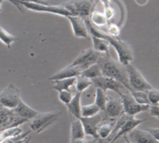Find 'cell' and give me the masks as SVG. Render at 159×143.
Segmentation results:
<instances>
[{"label": "cell", "mask_w": 159, "mask_h": 143, "mask_svg": "<svg viewBox=\"0 0 159 143\" xmlns=\"http://www.w3.org/2000/svg\"><path fill=\"white\" fill-rule=\"evenodd\" d=\"M84 20H85L89 34L103 38L111 46L114 47V48L116 49V51L117 53L119 63H121L123 66H126L129 63H131V61L133 60V51H132L131 47L127 42L122 41L118 37H113V36H110V35L101 32L99 29H97V27L95 25H93L90 22L89 18H85Z\"/></svg>", "instance_id": "obj_1"}, {"label": "cell", "mask_w": 159, "mask_h": 143, "mask_svg": "<svg viewBox=\"0 0 159 143\" xmlns=\"http://www.w3.org/2000/svg\"><path fill=\"white\" fill-rule=\"evenodd\" d=\"M97 63L100 66L102 74L103 76L110 77L118 81L129 92L132 91L129 84L125 66H123L121 63L112 59L110 55H106V54H100Z\"/></svg>", "instance_id": "obj_2"}, {"label": "cell", "mask_w": 159, "mask_h": 143, "mask_svg": "<svg viewBox=\"0 0 159 143\" xmlns=\"http://www.w3.org/2000/svg\"><path fill=\"white\" fill-rule=\"evenodd\" d=\"M129 87L132 91H147L152 89L153 87L144 78L142 73L131 63L125 66Z\"/></svg>", "instance_id": "obj_3"}, {"label": "cell", "mask_w": 159, "mask_h": 143, "mask_svg": "<svg viewBox=\"0 0 159 143\" xmlns=\"http://www.w3.org/2000/svg\"><path fill=\"white\" fill-rule=\"evenodd\" d=\"M93 0H71L61 5L63 8L71 13L72 16H78L83 19L89 18L94 9Z\"/></svg>", "instance_id": "obj_4"}, {"label": "cell", "mask_w": 159, "mask_h": 143, "mask_svg": "<svg viewBox=\"0 0 159 143\" xmlns=\"http://www.w3.org/2000/svg\"><path fill=\"white\" fill-rule=\"evenodd\" d=\"M61 115L60 112L37 113V114L30 120V128L32 132L40 133L51 126Z\"/></svg>", "instance_id": "obj_5"}, {"label": "cell", "mask_w": 159, "mask_h": 143, "mask_svg": "<svg viewBox=\"0 0 159 143\" xmlns=\"http://www.w3.org/2000/svg\"><path fill=\"white\" fill-rule=\"evenodd\" d=\"M20 100V91L12 83L0 92V105L7 109H14Z\"/></svg>", "instance_id": "obj_6"}, {"label": "cell", "mask_w": 159, "mask_h": 143, "mask_svg": "<svg viewBox=\"0 0 159 143\" xmlns=\"http://www.w3.org/2000/svg\"><path fill=\"white\" fill-rule=\"evenodd\" d=\"M19 2L24 8H27L29 10H33V11H36V12H44V13H51V14L63 16V17L71 16V13L69 11H67L65 8H63L61 7V5H57V6H54L51 4L40 5V4H35V3L24 2V1H20V0H19Z\"/></svg>", "instance_id": "obj_7"}, {"label": "cell", "mask_w": 159, "mask_h": 143, "mask_svg": "<svg viewBox=\"0 0 159 143\" xmlns=\"http://www.w3.org/2000/svg\"><path fill=\"white\" fill-rule=\"evenodd\" d=\"M121 101L123 104V110L124 114L130 115V116H135L136 114L143 113V112H147L149 110L150 105L149 104H140L138 103L131 93H127L124 94L122 93L121 96Z\"/></svg>", "instance_id": "obj_8"}, {"label": "cell", "mask_w": 159, "mask_h": 143, "mask_svg": "<svg viewBox=\"0 0 159 143\" xmlns=\"http://www.w3.org/2000/svg\"><path fill=\"white\" fill-rule=\"evenodd\" d=\"M105 114L102 111L98 113L97 114L90 116V117H80V120L83 125V128L85 131V134L87 136H89L99 141H102V140L99 139L98 134H97V129L102 121L105 118Z\"/></svg>", "instance_id": "obj_9"}, {"label": "cell", "mask_w": 159, "mask_h": 143, "mask_svg": "<svg viewBox=\"0 0 159 143\" xmlns=\"http://www.w3.org/2000/svg\"><path fill=\"white\" fill-rule=\"evenodd\" d=\"M25 122H27V120L18 116L13 110L0 105V127L2 130L5 128L20 127Z\"/></svg>", "instance_id": "obj_10"}, {"label": "cell", "mask_w": 159, "mask_h": 143, "mask_svg": "<svg viewBox=\"0 0 159 143\" xmlns=\"http://www.w3.org/2000/svg\"><path fill=\"white\" fill-rule=\"evenodd\" d=\"M92 81V85L95 86L96 87H99L102 90H104L105 92L108 90L114 91L116 93H117L119 96H121L122 94V89L125 88V87L119 83L118 81L110 78V77H106L103 75H101L99 77H96L94 79L91 80Z\"/></svg>", "instance_id": "obj_11"}, {"label": "cell", "mask_w": 159, "mask_h": 143, "mask_svg": "<svg viewBox=\"0 0 159 143\" xmlns=\"http://www.w3.org/2000/svg\"><path fill=\"white\" fill-rule=\"evenodd\" d=\"M101 53L95 51L93 48H88L85 50H82L80 54L75 58V60L73 61V65L80 66L83 70L89 67L91 64L97 63V60L99 59Z\"/></svg>", "instance_id": "obj_12"}, {"label": "cell", "mask_w": 159, "mask_h": 143, "mask_svg": "<svg viewBox=\"0 0 159 143\" xmlns=\"http://www.w3.org/2000/svg\"><path fill=\"white\" fill-rule=\"evenodd\" d=\"M107 118L111 119H116L121 114H124L123 110V104L121 100L114 99L111 97H108L104 110L102 111Z\"/></svg>", "instance_id": "obj_13"}, {"label": "cell", "mask_w": 159, "mask_h": 143, "mask_svg": "<svg viewBox=\"0 0 159 143\" xmlns=\"http://www.w3.org/2000/svg\"><path fill=\"white\" fill-rule=\"evenodd\" d=\"M144 121H146V119H144V120L143 119H137V118H135V116H129L127 119V121L122 125V127L118 129V131L114 135V137L110 141H108V143H115L119 138L127 135L132 129L137 127L139 125H141Z\"/></svg>", "instance_id": "obj_14"}, {"label": "cell", "mask_w": 159, "mask_h": 143, "mask_svg": "<svg viewBox=\"0 0 159 143\" xmlns=\"http://www.w3.org/2000/svg\"><path fill=\"white\" fill-rule=\"evenodd\" d=\"M72 25L74 35L77 38H89V33L86 27V23L83 18L78 16H67L65 17Z\"/></svg>", "instance_id": "obj_15"}, {"label": "cell", "mask_w": 159, "mask_h": 143, "mask_svg": "<svg viewBox=\"0 0 159 143\" xmlns=\"http://www.w3.org/2000/svg\"><path fill=\"white\" fill-rule=\"evenodd\" d=\"M127 138L132 143H159L158 141L155 140L147 130L138 129L137 127L128 133Z\"/></svg>", "instance_id": "obj_16"}, {"label": "cell", "mask_w": 159, "mask_h": 143, "mask_svg": "<svg viewBox=\"0 0 159 143\" xmlns=\"http://www.w3.org/2000/svg\"><path fill=\"white\" fill-rule=\"evenodd\" d=\"M83 69L80 66L70 64L63 69L60 70L58 73L53 74L51 77H49V80H59V79H64V78H72V77H77L81 74Z\"/></svg>", "instance_id": "obj_17"}, {"label": "cell", "mask_w": 159, "mask_h": 143, "mask_svg": "<svg viewBox=\"0 0 159 143\" xmlns=\"http://www.w3.org/2000/svg\"><path fill=\"white\" fill-rule=\"evenodd\" d=\"M12 110L18 116H20L23 119H26L27 121H30L31 119H33L38 113L37 111H35L33 108H31L30 106H28L22 100H20L19 101V103L17 104V106Z\"/></svg>", "instance_id": "obj_18"}, {"label": "cell", "mask_w": 159, "mask_h": 143, "mask_svg": "<svg viewBox=\"0 0 159 143\" xmlns=\"http://www.w3.org/2000/svg\"><path fill=\"white\" fill-rule=\"evenodd\" d=\"M115 122H116V119H111V118H107V117H105L102 121V123L100 124V126L98 127V129H97V134H98V137L100 140L104 141L110 137V135L113 131Z\"/></svg>", "instance_id": "obj_19"}, {"label": "cell", "mask_w": 159, "mask_h": 143, "mask_svg": "<svg viewBox=\"0 0 159 143\" xmlns=\"http://www.w3.org/2000/svg\"><path fill=\"white\" fill-rule=\"evenodd\" d=\"M70 120H71V140L75 139H84L86 138V134L83 128L82 122L80 118H76L70 114Z\"/></svg>", "instance_id": "obj_20"}, {"label": "cell", "mask_w": 159, "mask_h": 143, "mask_svg": "<svg viewBox=\"0 0 159 143\" xmlns=\"http://www.w3.org/2000/svg\"><path fill=\"white\" fill-rule=\"evenodd\" d=\"M81 92H75L73 99L66 105L69 114L76 118L81 117Z\"/></svg>", "instance_id": "obj_21"}, {"label": "cell", "mask_w": 159, "mask_h": 143, "mask_svg": "<svg viewBox=\"0 0 159 143\" xmlns=\"http://www.w3.org/2000/svg\"><path fill=\"white\" fill-rule=\"evenodd\" d=\"M91 41L93 45V49L101 54H109V48H110V44L103 38L97 37L94 35H91Z\"/></svg>", "instance_id": "obj_22"}, {"label": "cell", "mask_w": 159, "mask_h": 143, "mask_svg": "<svg viewBox=\"0 0 159 143\" xmlns=\"http://www.w3.org/2000/svg\"><path fill=\"white\" fill-rule=\"evenodd\" d=\"M76 77H72V78H64V79H59V80H53V86L52 88L59 91L61 90H70L71 88L74 87L75 83Z\"/></svg>", "instance_id": "obj_23"}, {"label": "cell", "mask_w": 159, "mask_h": 143, "mask_svg": "<svg viewBox=\"0 0 159 143\" xmlns=\"http://www.w3.org/2000/svg\"><path fill=\"white\" fill-rule=\"evenodd\" d=\"M80 75L92 80L96 77L102 75V72H101V69H100V66L98 65V63H94V64L89 65L86 69H84Z\"/></svg>", "instance_id": "obj_24"}, {"label": "cell", "mask_w": 159, "mask_h": 143, "mask_svg": "<svg viewBox=\"0 0 159 143\" xmlns=\"http://www.w3.org/2000/svg\"><path fill=\"white\" fill-rule=\"evenodd\" d=\"M90 86H92V81L87 77H84L82 75H78L75 79V83L74 86L75 92H81L83 93L85 90H87Z\"/></svg>", "instance_id": "obj_25"}, {"label": "cell", "mask_w": 159, "mask_h": 143, "mask_svg": "<svg viewBox=\"0 0 159 143\" xmlns=\"http://www.w3.org/2000/svg\"><path fill=\"white\" fill-rule=\"evenodd\" d=\"M90 22L95 25V26H98V27H102V26H104L105 24H107V18L105 17L104 13H102V12H99V11H92L90 13Z\"/></svg>", "instance_id": "obj_26"}, {"label": "cell", "mask_w": 159, "mask_h": 143, "mask_svg": "<svg viewBox=\"0 0 159 143\" xmlns=\"http://www.w3.org/2000/svg\"><path fill=\"white\" fill-rule=\"evenodd\" d=\"M22 133V129L20 127H9V128H5L0 132V143H2L4 141L16 137L20 134Z\"/></svg>", "instance_id": "obj_27"}, {"label": "cell", "mask_w": 159, "mask_h": 143, "mask_svg": "<svg viewBox=\"0 0 159 143\" xmlns=\"http://www.w3.org/2000/svg\"><path fill=\"white\" fill-rule=\"evenodd\" d=\"M108 96L106 95V92L99 87H96V94H95V101L94 103L100 108L101 111L104 110L106 101H107Z\"/></svg>", "instance_id": "obj_28"}, {"label": "cell", "mask_w": 159, "mask_h": 143, "mask_svg": "<svg viewBox=\"0 0 159 143\" xmlns=\"http://www.w3.org/2000/svg\"><path fill=\"white\" fill-rule=\"evenodd\" d=\"M100 112H101L100 108L95 103L83 105V106L81 105V117H90L97 114Z\"/></svg>", "instance_id": "obj_29"}, {"label": "cell", "mask_w": 159, "mask_h": 143, "mask_svg": "<svg viewBox=\"0 0 159 143\" xmlns=\"http://www.w3.org/2000/svg\"><path fill=\"white\" fill-rule=\"evenodd\" d=\"M0 41L9 48L14 42L18 41V38L15 37L14 35L10 34L8 32H7L5 29H3L0 26Z\"/></svg>", "instance_id": "obj_30"}, {"label": "cell", "mask_w": 159, "mask_h": 143, "mask_svg": "<svg viewBox=\"0 0 159 143\" xmlns=\"http://www.w3.org/2000/svg\"><path fill=\"white\" fill-rule=\"evenodd\" d=\"M131 95L133 96V98L135 99V101L140 103V104H149L150 102L148 101L147 95L145 91H131L130 92Z\"/></svg>", "instance_id": "obj_31"}, {"label": "cell", "mask_w": 159, "mask_h": 143, "mask_svg": "<svg viewBox=\"0 0 159 143\" xmlns=\"http://www.w3.org/2000/svg\"><path fill=\"white\" fill-rule=\"evenodd\" d=\"M146 92L148 101L150 102V105H158L159 102V91L157 89H155L154 87L152 89H149Z\"/></svg>", "instance_id": "obj_32"}, {"label": "cell", "mask_w": 159, "mask_h": 143, "mask_svg": "<svg viewBox=\"0 0 159 143\" xmlns=\"http://www.w3.org/2000/svg\"><path fill=\"white\" fill-rule=\"evenodd\" d=\"M73 92L71 90H61V91H59V100L61 103H63L65 106L71 101V100L73 99Z\"/></svg>", "instance_id": "obj_33"}, {"label": "cell", "mask_w": 159, "mask_h": 143, "mask_svg": "<svg viewBox=\"0 0 159 143\" xmlns=\"http://www.w3.org/2000/svg\"><path fill=\"white\" fill-rule=\"evenodd\" d=\"M31 133V130L28 131V132H25V133H21L16 137H13V138H9L6 141H4L2 143H22L30 135Z\"/></svg>", "instance_id": "obj_34"}, {"label": "cell", "mask_w": 159, "mask_h": 143, "mask_svg": "<svg viewBox=\"0 0 159 143\" xmlns=\"http://www.w3.org/2000/svg\"><path fill=\"white\" fill-rule=\"evenodd\" d=\"M120 34V28L116 25V24H110L108 26V30H107V34L113 37H118Z\"/></svg>", "instance_id": "obj_35"}, {"label": "cell", "mask_w": 159, "mask_h": 143, "mask_svg": "<svg viewBox=\"0 0 159 143\" xmlns=\"http://www.w3.org/2000/svg\"><path fill=\"white\" fill-rule=\"evenodd\" d=\"M150 112V114L153 116V117H156V118H159V107L158 105H150L149 107V110Z\"/></svg>", "instance_id": "obj_36"}, {"label": "cell", "mask_w": 159, "mask_h": 143, "mask_svg": "<svg viewBox=\"0 0 159 143\" xmlns=\"http://www.w3.org/2000/svg\"><path fill=\"white\" fill-rule=\"evenodd\" d=\"M147 131L153 136V138L155 140L159 141V128H157H157H149V129H147Z\"/></svg>", "instance_id": "obj_37"}, {"label": "cell", "mask_w": 159, "mask_h": 143, "mask_svg": "<svg viewBox=\"0 0 159 143\" xmlns=\"http://www.w3.org/2000/svg\"><path fill=\"white\" fill-rule=\"evenodd\" d=\"M7 1H9L13 6H15V7H16V8H18L21 13H24V7L20 4L19 0H7Z\"/></svg>", "instance_id": "obj_38"}, {"label": "cell", "mask_w": 159, "mask_h": 143, "mask_svg": "<svg viewBox=\"0 0 159 143\" xmlns=\"http://www.w3.org/2000/svg\"><path fill=\"white\" fill-rule=\"evenodd\" d=\"M24 2H29V3H35V4H40V5H48L50 4L47 0H20Z\"/></svg>", "instance_id": "obj_39"}, {"label": "cell", "mask_w": 159, "mask_h": 143, "mask_svg": "<svg viewBox=\"0 0 159 143\" xmlns=\"http://www.w3.org/2000/svg\"><path fill=\"white\" fill-rule=\"evenodd\" d=\"M70 143H88V139H75V140H71Z\"/></svg>", "instance_id": "obj_40"}, {"label": "cell", "mask_w": 159, "mask_h": 143, "mask_svg": "<svg viewBox=\"0 0 159 143\" xmlns=\"http://www.w3.org/2000/svg\"><path fill=\"white\" fill-rule=\"evenodd\" d=\"M88 143H107V142H103V141H97V140H95V139H88Z\"/></svg>", "instance_id": "obj_41"}, {"label": "cell", "mask_w": 159, "mask_h": 143, "mask_svg": "<svg viewBox=\"0 0 159 143\" xmlns=\"http://www.w3.org/2000/svg\"><path fill=\"white\" fill-rule=\"evenodd\" d=\"M30 141H31V137L29 136V137H28V138H27V139H26V140H25V141H24L22 143H30Z\"/></svg>", "instance_id": "obj_42"}, {"label": "cell", "mask_w": 159, "mask_h": 143, "mask_svg": "<svg viewBox=\"0 0 159 143\" xmlns=\"http://www.w3.org/2000/svg\"><path fill=\"white\" fill-rule=\"evenodd\" d=\"M123 137H124V138H125V140H126V143H132L131 141H129V139L127 138V136H126V135H125V136H123Z\"/></svg>", "instance_id": "obj_43"}, {"label": "cell", "mask_w": 159, "mask_h": 143, "mask_svg": "<svg viewBox=\"0 0 159 143\" xmlns=\"http://www.w3.org/2000/svg\"><path fill=\"white\" fill-rule=\"evenodd\" d=\"M3 1H4V0H0V12L2 11V7H1V4L3 3Z\"/></svg>", "instance_id": "obj_44"}, {"label": "cell", "mask_w": 159, "mask_h": 143, "mask_svg": "<svg viewBox=\"0 0 159 143\" xmlns=\"http://www.w3.org/2000/svg\"><path fill=\"white\" fill-rule=\"evenodd\" d=\"M98 1H99V0H93V2H94V3H95V4H96V3H97V2H98Z\"/></svg>", "instance_id": "obj_45"}, {"label": "cell", "mask_w": 159, "mask_h": 143, "mask_svg": "<svg viewBox=\"0 0 159 143\" xmlns=\"http://www.w3.org/2000/svg\"><path fill=\"white\" fill-rule=\"evenodd\" d=\"M1 131H2V128H1V127H0V132H1Z\"/></svg>", "instance_id": "obj_46"}]
</instances>
